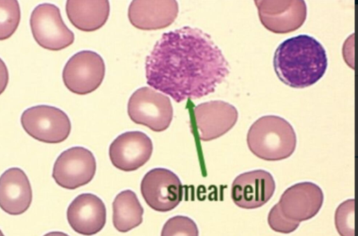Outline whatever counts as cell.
Returning <instances> with one entry per match:
<instances>
[{
	"label": "cell",
	"instance_id": "3",
	"mask_svg": "<svg viewBox=\"0 0 358 236\" xmlns=\"http://www.w3.org/2000/svg\"><path fill=\"white\" fill-rule=\"evenodd\" d=\"M247 145L257 157L268 161L289 158L296 147V135L285 119L277 115H265L250 127Z\"/></svg>",
	"mask_w": 358,
	"mask_h": 236
},
{
	"label": "cell",
	"instance_id": "11",
	"mask_svg": "<svg viewBox=\"0 0 358 236\" xmlns=\"http://www.w3.org/2000/svg\"><path fill=\"white\" fill-rule=\"evenodd\" d=\"M275 184L272 175L259 169L243 172L233 181L231 197L238 207L251 209L265 205L273 196Z\"/></svg>",
	"mask_w": 358,
	"mask_h": 236
},
{
	"label": "cell",
	"instance_id": "17",
	"mask_svg": "<svg viewBox=\"0 0 358 236\" xmlns=\"http://www.w3.org/2000/svg\"><path fill=\"white\" fill-rule=\"evenodd\" d=\"M32 201L31 186L20 168L7 169L0 177V207L10 215L26 212Z\"/></svg>",
	"mask_w": 358,
	"mask_h": 236
},
{
	"label": "cell",
	"instance_id": "8",
	"mask_svg": "<svg viewBox=\"0 0 358 236\" xmlns=\"http://www.w3.org/2000/svg\"><path fill=\"white\" fill-rule=\"evenodd\" d=\"M141 192L152 209L166 212L176 208L182 199L181 181L173 171L163 168L149 170L143 177Z\"/></svg>",
	"mask_w": 358,
	"mask_h": 236
},
{
	"label": "cell",
	"instance_id": "14",
	"mask_svg": "<svg viewBox=\"0 0 358 236\" xmlns=\"http://www.w3.org/2000/svg\"><path fill=\"white\" fill-rule=\"evenodd\" d=\"M194 115L199 138L205 142L217 139L227 133L235 126L238 118L236 108L220 100L196 105Z\"/></svg>",
	"mask_w": 358,
	"mask_h": 236
},
{
	"label": "cell",
	"instance_id": "4",
	"mask_svg": "<svg viewBox=\"0 0 358 236\" xmlns=\"http://www.w3.org/2000/svg\"><path fill=\"white\" fill-rule=\"evenodd\" d=\"M127 113L134 123L145 126L153 131L162 132L169 127L173 110L169 96L143 87L130 96Z\"/></svg>",
	"mask_w": 358,
	"mask_h": 236
},
{
	"label": "cell",
	"instance_id": "2",
	"mask_svg": "<svg viewBox=\"0 0 358 236\" xmlns=\"http://www.w3.org/2000/svg\"><path fill=\"white\" fill-rule=\"evenodd\" d=\"M278 78L293 88H305L318 82L326 73L328 59L323 45L314 37L300 34L282 42L273 56Z\"/></svg>",
	"mask_w": 358,
	"mask_h": 236
},
{
	"label": "cell",
	"instance_id": "20",
	"mask_svg": "<svg viewBox=\"0 0 358 236\" xmlns=\"http://www.w3.org/2000/svg\"><path fill=\"white\" fill-rule=\"evenodd\" d=\"M21 13L17 1H0V40L10 38L16 31Z\"/></svg>",
	"mask_w": 358,
	"mask_h": 236
},
{
	"label": "cell",
	"instance_id": "10",
	"mask_svg": "<svg viewBox=\"0 0 358 236\" xmlns=\"http://www.w3.org/2000/svg\"><path fill=\"white\" fill-rule=\"evenodd\" d=\"M262 25L275 34H287L299 29L307 17L304 1H255Z\"/></svg>",
	"mask_w": 358,
	"mask_h": 236
},
{
	"label": "cell",
	"instance_id": "26",
	"mask_svg": "<svg viewBox=\"0 0 358 236\" xmlns=\"http://www.w3.org/2000/svg\"><path fill=\"white\" fill-rule=\"evenodd\" d=\"M0 236H5L3 232L0 230Z\"/></svg>",
	"mask_w": 358,
	"mask_h": 236
},
{
	"label": "cell",
	"instance_id": "24",
	"mask_svg": "<svg viewBox=\"0 0 358 236\" xmlns=\"http://www.w3.org/2000/svg\"><path fill=\"white\" fill-rule=\"evenodd\" d=\"M9 79L8 71L6 64L0 58V95L5 91Z\"/></svg>",
	"mask_w": 358,
	"mask_h": 236
},
{
	"label": "cell",
	"instance_id": "6",
	"mask_svg": "<svg viewBox=\"0 0 358 236\" xmlns=\"http://www.w3.org/2000/svg\"><path fill=\"white\" fill-rule=\"evenodd\" d=\"M30 27L36 42L49 50H63L74 41V34L64 24L59 8L52 3H41L34 9Z\"/></svg>",
	"mask_w": 358,
	"mask_h": 236
},
{
	"label": "cell",
	"instance_id": "22",
	"mask_svg": "<svg viewBox=\"0 0 358 236\" xmlns=\"http://www.w3.org/2000/svg\"><path fill=\"white\" fill-rule=\"evenodd\" d=\"M161 236H199V229L192 219L178 215L166 221L163 226Z\"/></svg>",
	"mask_w": 358,
	"mask_h": 236
},
{
	"label": "cell",
	"instance_id": "21",
	"mask_svg": "<svg viewBox=\"0 0 358 236\" xmlns=\"http://www.w3.org/2000/svg\"><path fill=\"white\" fill-rule=\"evenodd\" d=\"M335 226L341 236H355V199L341 202L336 209Z\"/></svg>",
	"mask_w": 358,
	"mask_h": 236
},
{
	"label": "cell",
	"instance_id": "15",
	"mask_svg": "<svg viewBox=\"0 0 358 236\" xmlns=\"http://www.w3.org/2000/svg\"><path fill=\"white\" fill-rule=\"evenodd\" d=\"M67 221L78 234L90 236L100 232L106 222V208L102 200L92 193H82L70 203Z\"/></svg>",
	"mask_w": 358,
	"mask_h": 236
},
{
	"label": "cell",
	"instance_id": "7",
	"mask_svg": "<svg viewBox=\"0 0 358 236\" xmlns=\"http://www.w3.org/2000/svg\"><path fill=\"white\" fill-rule=\"evenodd\" d=\"M105 64L102 57L91 50H83L73 54L65 64L62 79L71 92L85 95L95 91L105 75Z\"/></svg>",
	"mask_w": 358,
	"mask_h": 236
},
{
	"label": "cell",
	"instance_id": "18",
	"mask_svg": "<svg viewBox=\"0 0 358 236\" xmlns=\"http://www.w3.org/2000/svg\"><path fill=\"white\" fill-rule=\"evenodd\" d=\"M66 12L71 24L83 31L102 27L109 17L108 1H67Z\"/></svg>",
	"mask_w": 358,
	"mask_h": 236
},
{
	"label": "cell",
	"instance_id": "1",
	"mask_svg": "<svg viewBox=\"0 0 358 236\" xmlns=\"http://www.w3.org/2000/svg\"><path fill=\"white\" fill-rule=\"evenodd\" d=\"M229 68L210 36L190 27L164 33L145 59L147 84L177 103L214 92Z\"/></svg>",
	"mask_w": 358,
	"mask_h": 236
},
{
	"label": "cell",
	"instance_id": "19",
	"mask_svg": "<svg viewBox=\"0 0 358 236\" xmlns=\"http://www.w3.org/2000/svg\"><path fill=\"white\" fill-rule=\"evenodd\" d=\"M113 223L120 233H127L143 222V208L136 194L127 189L119 193L113 202Z\"/></svg>",
	"mask_w": 358,
	"mask_h": 236
},
{
	"label": "cell",
	"instance_id": "16",
	"mask_svg": "<svg viewBox=\"0 0 358 236\" xmlns=\"http://www.w3.org/2000/svg\"><path fill=\"white\" fill-rule=\"evenodd\" d=\"M178 10L176 1H133L128 8V17L138 29L157 30L170 26Z\"/></svg>",
	"mask_w": 358,
	"mask_h": 236
},
{
	"label": "cell",
	"instance_id": "25",
	"mask_svg": "<svg viewBox=\"0 0 358 236\" xmlns=\"http://www.w3.org/2000/svg\"><path fill=\"white\" fill-rule=\"evenodd\" d=\"M43 236H69L66 233L60 231H52L45 234Z\"/></svg>",
	"mask_w": 358,
	"mask_h": 236
},
{
	"label": "cell",
	"instance_id": "13",
	"mask_svg": "<svg viewBox=\"0 0 358 236\" xmlns=\"http://www.w3.org/2000/svg\"><path fill=\"white\" fill-rule=\"evenodd\" d=\"M323 202L324 193L318 185L311 182H302L288 187L278 203L286 218L300 223L314 217Z\"/></svg>",
	"mask_w": 358,
	"mask_h": 236
},
{
	"label": "cell",
	"instance_id": "23",
	"mask_svg": "<svg viewBox=\"0 0 358 236\" xmlns=\"http://www.w3.org/2000/svg\"><path fill=\"white\" fill-rule=\"evenodd\" d=\"M268 223L270 228L278 233L289 234L296 230L300 223L286 218L281 212L278 203H276L268 214Z\"/></svg>",
	"mask_w": 358,
	"mask_h": 236
},
{
	"label": "cell",
	"instance_id": "12",
	"mask_svg": "<svg viewBox=\"0 0 358 236\" xmlns=\"http://www.w3.org/2000/svg\"><path fill=\"white\" fill-rule=\"evenodd\" d=\"M153 151L151 139L138 131L119 135L110 144L108 154L112 164L124 172L136 170L150 158Z\"/></svg>",
	"mask_w": 358,
	"mask_h": 236
},
{
	"label": "cell",
	"instance_id": "5",
	"mask_svg": "<svg viewBox=\"0 0 358 236\" xmlns=\"http://www.w3.org/2000/svg\"><path fill=\"white\" fill-rule=\"evenodd\" d=\"M21 124L33 138L45 143L64 141L71 130L68 115L61 109L39 105L26 109L22 114Z\"/></svg>",
	"mask_w": 358,
	"mask_h": 236
},
{
	"label": "cell",
	"instance_id": "9",
	"mask_svg": "<svg viewBox=\"0 0 358 236\" xmlns=\"http://www.w3.org/2000/svg\"><path fill=\"white\" fill-rule=\"evenodd\" d=\"M96 170V162L92 152L83 147H73L57 157L52 176L61 187L73 190L90 183Z\"/></svg>",
	"mask_w": 358,
	"mask_h": 236
}]
</instances>
